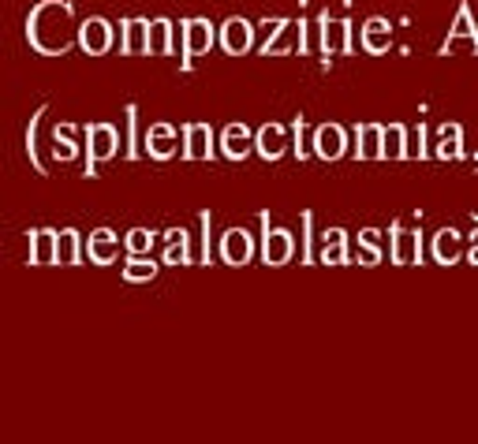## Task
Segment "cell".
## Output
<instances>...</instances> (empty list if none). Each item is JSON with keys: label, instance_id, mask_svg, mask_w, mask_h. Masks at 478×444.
Masks as SVG:
<instances>
[{"label": "cell", "instance_id": "obj_1", "mask_svg": "<svg viewBox=\"0 0 478 444\" xmlns=\"http://www.w3.org/2000/svg\"><path fill=\"white\" fill-rule=\"evenodd\" d=\"M26 42L46 57H64L78 42L71 0H42V5H34L26 12Z\"/></svg>", "mask_w": 478, "mask_h": 444}, {"label": "cell", "instance_id": "obj_2", "mask_svg": "<svg viewBox=\"0 0 478 444\" xmlns=\"http://www.w3.org/2000/svg\"><path fill=\"white\" fill-rule=\"evenodd\" d=\"M258 224H262V262L265 265H288L296 254H299V239L288 232V228H269V213H258Z\"/></svg>", "mask_w": 478, "mask_h": 444}, {"label": "cell", "instance_id": "obj_3", "mask_svg": "<svg viewBox=\"0 0 478 444\" xmlns=\"http://www.w3.org/2000/svg\"><path fill=\"white\" fill-rule=\"evenodd\" d=\"M124 146L116 124H87V176H98L101 160H112Z\"/></svg>", "mask_w": 478, "mask_h": 444}, {"label": "cell", "instance_id": "obj_4", "mask_svg": "<svg viewBox=\"0 0 478 444\" xmlns=\"http://www.w3.org/2000/svg\"><path fill=\"white\" fill-rule=\"evenodd\" d=\"M221 42V26H213L203 15L183 19V67H191L198 57H206Z\"/></svg>", "mask_w": 478, "mask_h": 444}, {"label": "cell", "instance_id": "obj_5", "mask_svg": "<svg viewBox=\"0 0 478 444\" xmlns=\"http://www.w3.org/2000/svg\"><path fill=\"white\" fill-rule=\"evenodd\" d=\"M150 26L153 19L128 15L116 23V53L120 57H150Z\"/></svg>", "mask_w": 478, "mask_h": 444}, {"label": "cell", "instance_id": "obj_6", "mask_svg": "<svg viewBox=\"0 0 478 444\" xmlns=\"http://www.w3.org/2000/svg\"><path fill=\"white\" fill-rule=\"evenodd\" d=\"M307 34H310V23H307V19H285V26L273 34V42H269L265 49H258V53H262V57H285V53L307 57V53H310Z\"/></svg>", "mask_w": 478, "mask_h": 444}, {"label": "cell", "instance_id": "obj_7", "mask_svg": "<svg viewBox=\"0 0 478 444\" xmlns=\"http://www.w3.org/2000/svg\"><path fill=\"white\" fill-rule=\"evenodd\" d=\"M78 49L87 57H105L109 49H116V26L105 15H90L78 23Z\"/></svg>", "mask_w": 478, "mask_h": 444}, {"label": "cell", "instance_id": "obj_8", "mask_svg": "<svg viewBox=\"0 0 478 444\" xmlns=\"http://www.w3.org/2000/svg\"><path fill=\"white\" fill-rule=\"evenodd\" d=\"M389 239H392V247H389V258L396 265H419L422 262V232L404 224V221H396L389 228Z\"/></svg>", "mask_w": 478, "mask_h": 444}, {"label": "cell", "instance_id": "obj_9", "mask_svg": "<svg viewBox=\"0 0 478 444\" xmlns=\"http://www.w3.org/2000/svg\"><path fill=\"white\" fill-rule=\"evenodd\" d=\"M255 37H258V26H255L251 19H244V15H232V19L221 23V49H224L228 57L251 53V49H255Z\"/></svg>", "mask_w": 478, "mask_h": 444}, {"label": "cell", "instance_id": "obj_10", "mask_svg": "<svg viewBox=\"0 0 478 444\" xmlns=\"http://www.w3.org/2000/svg\"><path fill=\"white\" fill-rule=\"evenodd\" d=\"M146 153L153 157V160H169V157H176V153H183V128H176V124H150V131H146Z\"/></svg>", "mask_w": 478, "mask_h": 444}, {"label": "cell", "instance_id": "obj_11", "mask_svg": "<svg viewBox=\"0 0 478 444\" xmlns=\"http://www.w3.org/2000/svg\"><path fill=\"white\" fill-rule=\"evenodd\" d=\"M217 254L224 265H247L255 258V235L247 228H228L217 243Z\"/></svg>", "mask_w": 478, "mask_h": 444}, {"label": "cell", "instance_id": "obj_12", "mask_svg": "<svg viewBox=\"0 0 478 444\" xmlns=\"http://www.w3.org/2000/svg\"><path fill=\"white\" fill-rule=\"evenodd\" d=\"M288 146H292V128H285V124H262L255 131V153L262 160H281L288 153Z\"/></svg>", "mask_w": 478, "mask_h": 444}, {"label": "cell", "instance_id": "obj_13", "mask_svg": "<svg viewBox=\"0 0 478 444\" xmlns=\"http://www.w3.org/2000/svg\"><path fill=\"white\" fill-rule=\"evenodd\" d=\"M317 46L326 57H344L351 53V23L348 19H326L317 23Z\"/></svg>", "mask_w": 478, "mask_h": 444}, {"label": "cell", "instance_id": "obj_14", "mask_svg": "<svg viewBox=\"0 0 478 444\" xmlns=\"http://www.w3.org/2000/svg\"><path fill=\"white\" fill-rule=\"evenodd\" d=\"M217 153V139H213V128L194 119V124H183V157L187 160H210Z\"/></svg>", "mask_w": 478, "mask_h": 444}, {"label": "cell", "instance_id": "obj_15", "mask_svg": "<svg viewBox=\"0 0 478 444\" xmlns=\"http://www.w3.org/2000/svg\"><path fill=\"white\" fill-rule=\"evenodd\" d=\"M169 53H183V23L176 26L172 19H153L150 26V57H169Z\"/></svg>", "mask_w": 478, "mask_h": 444}, {"label": "cell", "instance_id": "obj_16", "mask_svg": "<svg viewBox=\"0 0 478 444\" xmlns=\"http://www.w3.org/2000/svg\"><path fill=\"white\" fill-rule=\"evenodd\" d=\"M120 247H124V239H120L112 228H94V232L87 235V262L109 265V262H116Z\"/></svg>", "mask_w": 478, "mask_h": 444}, {"label": "cell", "instance_id": "obj_17", "mask_svg": "<svg viewBox=\"0 0 478 444\" xmlns=\"http://www.w3.org/2000/svg\"><path fill=\"white\" fill-rule=\"evenodd\" d=\"M348 153V131L340 124H322L314 128V157L322 160H340Z\"/></svg>", "mask_w": 478, "mask_h": 444}, {"label": "cell", "instance_id": "obj_18", "mask_svg": "<svg viewBox=\"0 0 478 444\" xmlns=\"http://www.w3.org/2000/svg\"><path fill=\"white\" fill-rule=\"evenodd\" d=\"M460 254H463V235L456 228H442L430 235V258L437 265H452V262H460Z\"/></svg>", "mask_w": 478, "mask_h": 444}, {"label": "cell", "instance_id": "obj_19", "mask_svg": "<svg viewBox=\"0 0 478 444\" xmlns=\"http://www.w3.org/2000/svg\"><path fill=\"white\" fill-rule=\"evenodd\" d=\"M221 153L228 157V160H244L247 153H255V131L247 128V124H228L224 131H221Z\"/></svg>", "mask_w": 478, "mask_h": 444}, {"label": "cell", "instance_id": "obj_20", "mask_svg": "<svg viewBox=\"0 0 478 444\" xmlns=\"http://www.w3.org/2000/svg\"><path fill=\"white\" fill-rule=\"evenodd\" d=\"M355 157H363V160L385 157V124H358L355 128Z\"/></svg>", "mask_w": 478, "mask_h": 444}, {"label": "cell", "instance_id": "obj_21", "mask_svg": "<svg viewBox=\"0 0 478 444\" xmlns=\"http://www.w3.org/2000/svg\"><path fill=\"white\" fill-rule=\"evenodd\" d=\"M430 157H437V160H460L463 157V131H460V124H442V128H437V135L430 142Z\"/></svg>", "mask_w": 478, "mask_h": 444}, {"label": "cell", "instance_id": "obj_22", "mask_svg": "<svg viewBox=\"0 0 478 444\" xmlns=\"http://www.w3.org/2000/svg\"><path fill=\"white\" fill-rule=\"evenodd\" d=\"M456 42H471L474 53H478V19H474V8H471V5H460L456 23H452V30L445 34V42H442V53H449Z\"/></svg>", "mask_w": 478, "mask_h": 444}, {"label": "cell", "instance_id": "obj_23", "mask_svg": "<svg viewBox=\"0 0 478 444\" xmlns=\"http://www.w3.org/2000/svg\"><path fill=\"white\" fill-rule=\"evenodd\" d=\"M57 243H60V232H53V228L30 232V254H26V262L30 265H57Z\"/></svg>", "mask_w": 478, "mask_h": 444}, {"label": "cell", "instance_id": "obj_24", "mask_svg": "<svg viewBox=\"0 0 478 444\" xmlns=\"http://www.w3.org/2000/svg\"><path fill=\"white\" fill-rule=\"evenodd\" d=\"M194 251H191V232L187 228H172L165 232V251H161V265H191Z\"/></svg>", "mask_w": 478, "mask_h": 444}, {"label": "cell", "instance_id": "obj_25", "mask_svg": "<svg viewBox=\"0 0 478 444\" xmlns=\"http://www.w3.org/2000/svg\"><path fill=\"white\" fill-rule=\"evenodd\" d=\"M46 116H49V108L42 105V108L30 116V124H26V160H30L37 172H49L46 157H42V128H46Z\"/></svg>", "mask_w": 478, "mask_h": 444}, {"label": "cell", "instance_id": "obj_26", "mask_svg": "<svg viewBox=\"0 0 478 444\" xmlns=\"http://www.w3.org/2000/svg\"><path fill=\"white\" fill-rule=\"evenodd\" d=\"M322 265H344L348 262V232L344 228H329L322 232V247H317Z\"/></svg>", "mask_w": 478, "mask_h": 444}, {"label": "cell", "instance_id": "obj_27", "mask_svg": "<svg viewBox=\"0 0 478 444\" xmlns=\"http://www.w3.org/2000/svg\"><path fill=\"white\" fill-rule=\"evenodd\" d=\"M389 42H392V23L385 15H370L363 23V49L367 53H385Z\"/></svg>", "mask_w": 478, "mask_h": 444}, {"label": "cell", "instance_id": "obj_28", "mask_svg": "<svg viewBox=\"0 0 478 444\" xmlns=\"http://www.w3.org/2000/svg\"><path fill=\"white\" fill-rule=\"evenodd\" d=\"M299 224H303V235H299V254H296V262H303V265L322 262V258H317V247H322V235L314 232V213H310V210H303V213H299Z\"/></svg>", "mask_w": 478, "mask_h": 444}, {"label": "cell", "instance_id": "obj_29", "mask_svg": "<svg viewBox=\"0 0 478 444\" xmlns=\"http://www.w3.org/2000/svg\"><path fill=\"white\" fill-rule=\"evenodd\" d=\"M75 135H78V128L75 124H57L53 131H49V153H53V160H75L78 157V142H75Z\"/></svg>", "mask_w": 478, "mask_h": 444}, {"label": "cell", "instance_id": "obj_30", "mask_svg": "<svg viewBox=\"0 0 478 444\" xmlns=\"http://www.w3.org/2000/svg\"><path fill=\"white\" fill-rule=\"evenodd\" d=\"M83 258H87L83 235H78L75 228H64L60 232V243H57V265H78Z\"/></svg>", "mask_w": 478, "mask_h": 444}, {"label": "cell", "instance_id": "obj_31", "mask_svg": "<svg viewBox=\"0 0 478 444\" xmlns=\"http://www.w3.org/2000/svg\"><path fill=\"white\" fill-rule=\"evenodd\" d=\"M153 247H157V232H153V228H131V232L124 235V251H128L131 258H150Z\"/></svg>", "mask_w": 478, "mask_h": 444}, {"label": "cell", "instance_id": "obj_32", "mask_svg": "<svg viewBox=\"0 0 478 444\" xmlns=\"http://www.w3.org/2000/svg\"><path fill=\"white\" fill-rule=\"evenodd\" d=\"M358 243H363V254H358V262H363V265H378L385 258V235L378 228L358 232Z\"/></svg>", "mask_w": 478, "mask_h": 444}, {"label": "cell", "instance_id": "obj_33", "mask_svg": "<svg viewBox=\"0 0 478 444\" xmlns=\"http://www.w3.org/2000/svg\"><path fill=\"white\" fill-rule=\"evenodd\" d=\"M157 273H161V262L157 258H128V265H124L128 284H146V280H153Z\"/></svg>", "mask_w": 478, "mask_h": 444}, {"label": "cell", "instance_id": "obj_34", "mask_svg": "<svg viewBox=\"0 0 478 444\" xmlns=\"http://www.w3.org/2000/svg\"><path fill=\"white\" fill-rule=\"evenodd\" d=\"M139 105H128L124 108V124H128V135H124V157H142V139H139Z\"/></svg>", "mask_w": 478, "mask_h": 444}, {"label": "cell", "instance_id": "obj_35", "mask_svg": "<svg viewBox=\"0 0 478 444\" xmlns=\"http://www.w3.org/2000/svg\"><path fill=\"white\" fill-rule=\"evenodd\" d=\"M408 128L404 124H389L385 128V160H400L408 157Z\"/></svg>", "mask_w": 478, "mask_h": 444}, {"label": "cell", "instance_id": "obj_36", "mask_svg": "<svg viewBox=\"0 0 478 444\" xmlns=\"http://www.w3.org/2000/svg\"><path fill=\"white\" fill-rule=\"evenodd\" d=\"M292 139H296V157H299V160L314 153V131L307 128V119H303V116H296V124H292Z\"/></svg>", "mask_w": 478, "mask_h": 444}, {"label": "cell", "instance_id": "obj_37", "mask_svg": "<svg viewBox=\"0 0 478 444\" xmlns=\"http://www.w3.org/2000/svg\"><path fill=\"white\" fill-rule=\"evenodd\" d=\"M426 135H430V128H426V124H415V131L408 135V157H430Z\"/></svg>", "mask_w": 478, "mask_h": 444}, {"label": "cell", "instance_id": "obj_38", "mask_svg": "<svg viewBox=\"0 0 478 444\" xmlns=\"http://www.w3.org/2000/svg\"><path fill=\"white\" fill-rule=\"evenodd\" d=\"M210 224H213V213L203 210V213H198V228H203V254H198V262H203V265H210V258H213V247H210Z\"/></svg>", "mask_w": 478, "mask_h": 444}, {"label": "cell", "instance_id": "obj_39", "mask_svg": "<svg viewBox=\"0 0 478 444\" xmlns=\"http://www.w3.org/2000/svg\"><path fill=\"white\" fill-rule=\"evenodd\" d=\"M467 258H471V265H478V228H474V235H471V251H467Z\"/></svg>", "mask_w": 478, "mask_h": 444}]
</instances>
